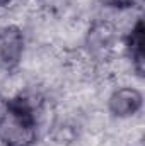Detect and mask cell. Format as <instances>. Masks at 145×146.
Wrapping results in <instances>:
<instances>
[{"label":"cell","mask_w":145,"mask_h":146,"mask_svg":"<svg viewBox=\"0 0 145 146\" xmlns=\"http://www.w3.org/2000/svg\"><path fill=\"white\" fill-rule=\"evenodd\" d=\"M12 0H0V5H7V3H10Z\"/></svg>","instance_id":"obj_8"},{"label":"cell","mask_w":145,"mask_h":146,"mask_svg":"<svg viewBox=\"0 0 145 146\" xmlns=\"http://www.w3.org/2000/svg\"><path fill=\"white\" fill-rule=\"evenodd\" d=\"M104 5L109 7H116V9H126V7H132L135 0H101Z\"/></svg>","instance_id":"obj_6"},{"label":"cell","mask_w":145,"mask_h":146,"mask_svg":"<svg viewBox=\"0 0 145 146\" xmlns=\"http://www.w3.org/2000/svg\"><path fill=\"white\" fill-rule=\"evenodd\" d=\"M144 34H145V27H144V21L138 19L137 24L133 26L130 36L126 39V49L128 54L133 61V68L140 76H144L145 72V49H144Z\"/></svg>","instance_id":"obj_4"},{"label":"cell","mask_w":145,"mask_h":146,"mask_svg":"<svg viewBox=\"0 0 145 146\" xmlns=\"http://www.w3.org/2000/svg\"><path fill=\"white\" fill-rule=\"evenodd\" d=\"M43 100L31 94H19L7 100L0 119V141L5 146H33L38 139V122Z\"/></svg>","instance_id":"obj_1"},{"label":"cell","mask_w":145,"mask_h":146,"mask_svg":"<svg viewBox=\"0 0 145 146\" xmlns=\"http://www.w3.org/2000/svg\"><path fill=\"white\" fill-rule=\"evenodd\" d=\"M5 110H7V99H3V97L0 95V119L3 117Z\"/></svg>","instance_id":"obj_7"},{"label":"cell","mask_w":145,"mask_h":146,"mask_svg":"<svg viewBox=\"0 0 145 146\" xmlns=\"http://www.w3.org/2000/svg\"><path fill=\"white\" fill-rule=\"evenodd\" d=\"M113 33L114 31L109 24H97L96 27H92L89 31V37H87L89 49L96 54H103L108 49H111Z\"/></svg>","instance_id":"obj_5"},{"label":"cell","mask_w":145,"mask_h":146,"mask_svg":"<svg viewBox=\"0 0 145 146\" xmlns=\"http://www.w3.org/2000/svg\"><path fill=\"white\" fill-rule=\"evenodd\" d=\"M24 54V34L17 26L0 27V68L14 70Z\"/></svg>","instance_id":"obj_2"},{"label":"cell","mask_w":145,"mask_h":146,"mask_svg":"<svg viewBox=\"0 0 145 146\" xmlns=\"http://www.w3.org/2000/svg\"><path fill=\"white\" fill-rule=\"evenodd\" d=\"M144 106V95L132 87L118 88L111 94L108 100V107L116 117H130L135 115Z\"/></svg>","instance_id":"obj_3"}]
</instances>
